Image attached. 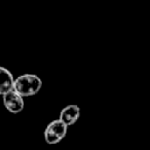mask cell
<instances>
[{
	"label": "cell",
	"instance_id": "1",
	"mask_svg": "<svg viewBox=\"0 0 150 150\" xmlns=\"http://www.w3.org/2000/svg\"><path fill=\"white\" fill-rule=\"evenodd\" d=\"M42 88V80L35 74H23L16 78L15 91L23 98L38 94Z\"/></svg>",
	"mask_w": 150,
	"mask_h": 150
},
{
	"label": "cell",
	"instance_id": "2",
	"mask_svg": "<svg viewBox=\"0 0 150 150\" xmlns=\"http://www.w3.org/2000/svg\"><path fill=\"white\" fill-rule=\"evenodd\" d=\"M68 127L60 118L50 121L44 129V140L50 145H54L62 141L67 135Z\"/></svg>",
	"mask_w": 150,
	"mask_h": 150
},
{
	"label": "cell",
	"instance_id": "3",
	"mask_svg": "<svg viewBox=\"0 0 150 150\" xmlns=\"http://www.w3.org/2000/svg\"><path fill=\"white\" fill-rule=\"evenodd\" d=\"M2 98L3 105H4L5 109L7 111H9L11 113H13V114H17V113H20L23 111L24 107H25L24 98L20 94H18L15 90L3 95Z\"/></svg>",
	"mask_w": 150,
	"mask_h": 150
},
{
	"label": "cell",
	"instance_id": "4",
	"mask_svg": "<svg viewBox=\"0 0 150 150\" xmlns=\"http://www.w3.org/2000/svg\"><path fill=\"white\" fill-rule=\"evenodd\" d=\"M79 116H80L79 106L76 104H70V105H67L66 107H64L62 109L59 118L67 127H70V125H73L74 123H76V121L78 120Z\"/></svg>",
	"mask_w": 150,
	"mask_h": 150
},
{
	"label": "cell",
	"instance_id": "5",
	"mask_svg": "<svg viewBox=\"0 0 150 150\" xmlns=\"http://www.w3.org/2000/svg\"><path fill=\"white\" fill-rule=\"evenodd\" d=\"M16 78L8 69L0 67V94L5 95L15 90Z\"/></svg>",
	"mask_w": 150,
	"mask_h": 150
}]
</instances>
